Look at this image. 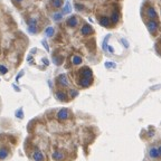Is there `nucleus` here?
<instances>
[{"instance_id": "nucleus-1", "label": "nucleus", "mask_w": 161, "mask_h": 161, "mask_svg": "<svg viewBox=\"0 0 161 161\" xmlns=\"http://www.w3.org/2000/svg\"><path fill=\"white\" fill-rule=\"evenodd\" d=\"M160 150H161L160 147L159 148L152 147L149 150V157L152 158V159H159V158H160Z\"/></svg>"}, {"instance_id": "nucleus-2", "label": "nucleus", "mask_w": 161, "mask_h": 161, "mask_svg": "<svg viewBox=\"0 0 161 161\" xmlns=\"http://www.w3.org/2000/svg\"><path fill=\"white\" fill-rule=\"evenodd\" d=\"M57 117H58V120H61V121L67 120L69 117V111L67 109H62L59 112L57 113Z\"/></svg>"}, {"instance_id": "nucleus-3", "label": "nucleus", "mask_w": 161, "mask_h": 161, "mask_svg": "<svg viewBox=\"0 0 161 161\" xmlns=\"http://www.w3.org/2000/svg\"><path fill=\"white\" fill-rule=\"evenodd\" d=\"M147 27L150 33H154L158 29V24H157V21H154V20H150L147 23Z\"/></svg>"}, {"instance_id": "nucleus-4", "label": "nucleus", "mask_w": 161, "mask_h": 161, "mask_svg": "<svg viewBox=\"0 0 161 161\" xmlns=\"http://www.w3.org/2000/svg\"><path fill=\"white\" fill-rule=\"evenodd\" d=\"M58 83H59V85H62V86H68V79H67V77H66V75L65 74H62V75H59L58 76Z\"/></svg>"}, {"instance_id": "nucleus-5", "label": "nucleus", "mask_w": 161, "mask_h": 161, "mask_svg": "<svg viewBox=\"0 0 161 161\" xmlns=\"http://www.w3.org/2000/svg\"><path fill=\"white\" fill-rule=\"evenodd\" d=\"M80 74H82L83 78H92V71L88 67H84L80 71Z\"/></svg>"}, {"instance_id": "nucleus-6", "label": "nucleus", "mask_w": 161, "mask_h": 161, "mask_svg": "<svg viewBox=\"0 0 161 161\" xmlns=\"http://www.w3.org/2000/svg\"><path fill=\"white\" fill-rule=\"evenodd\" d=\"M33 159L35 161H44L45 157L40 151H35V152L33 153Z\"/></svg>"}, {"instance_id": "nucleus-7", "label": "nucleus", "mask_w": 161, "mask_h": 161, "mask_svg": "<svg viewBox=\"0 0 161 161\" xmlns=\"http://www.w3.org/2000/svg\"><path fill=\"white\" fill-rule=\"evenodd\" d=\"M52 158L56 161H62V160H64L65 157H64L63 152H61V151H55V152L52 154Z\"/></svg>"}, {"instance_id": "nucleus-8", "label": "nucleus", "mask_w": 161, "mask_h": 161, "mask_svg": "<svg viewBox=\"0 0 161 161\" xmlns=\"http://www.w3.org/2000/svg\"><path fill=\"white\" fill-rule=\"evenodd\" d=\"M9 156V151L7 148H0V160L7 159Z\"/></svg>"}, {"instance_id": "nucleus-9", "label": "nucleus", "mask_w": 161, "mask_h": 161, "mask_svg": "<svg viewBox=\"0 0 161 161\" xmlns=\"http://www.w3.org/2000/svg\"><path fill=\"white\" fill-rule=\"evenodd\" d=\"M92 83V78H80L79 80V85L82 86V87H88L89 85H91Z\"/></svg>"}, {"instance_id": "nucleus-10", "label": "nucleus", "mask_w": 161, "mask_h": 161, "mask_svg": "<svg viewBox=\"0 0 161 161\" xmlns=\"http://www.w3.org/2000/svg\"><path fill=\"white\" fill-rule=\"evenodd\" d=\"M80 33H82L83 35H88V34L92 33V27L89 26V25H84L83 28L80 29Z\"/></svg>"}, {"instance_id": "nucleus-11", "label": "nucleus", "mask_w": 161, "mask_h": 161, "mask_svg": "<svg viewBox=\"0 0 161 161\" xmlns=\"http://www.w3.org/2000/svg\"><path fill=\"white\" fill-rule=\"evenodd\" d=\"M77 18L76 17H71V18H68V20H67V25H68L69 27H76L77 26Z\"/></svg>"}, {"instance_id": "nucleus-12", "label": "nucleus", "mask_w": 161, "mask_h": 161, "mask_svg": "<svg viewBox=\"0 0 161 161\" xmlns=\"http://www.w3.org/2000/svg\"><path fill=\"white\" fill-rule=\"evenodd\" d=\"M56 98L58 101H66L67 100L66 94L63 92H56Z\"/></svg>"}, {"instance_id": "nucleus-13", "label": "nucleus", "mask_w": 161, "mask_h": 161, "mask_svg": "<svg viewBox=\"0 0 161 161\" xmlns=\"http://www.w3.org/2000/svg\"><path fill=\"white\" fill-rule=\"evenodd\" d=\"M148 16H149L150 18H152V19H154V18L158 17V15H157V12L153 8H149L148 9Z\"/></svg>"}, {"instance_id": "nucleus-14", "label": "nucleus", "mask_w": 161, "mask_h": 161, "mask_svg": "<svg viewBox=\"0 0 161 161\" xmlns=\"http://www.w3.org/2000/svg\"><path fill=\"white\" fill-rule=\"evenodd\" d=\"M100 24L102 25V26H104V27H107L110 25V19L107 17H102L100 19Z\"/></svg>"}, {"instance_id": "nucleus-15", "label": "nucleus", "mask_w": 161, "mask_h": 161, "mask_svg": "<svg viewBox=\"0 0 161 161\" xmlns=\"http://www.w3.org/2000/svg\"><path fill=\"white\" fill-rule=\"evenodd\" d=\"M72 63L74 65H79L80 63H82V58H80L79 56H77V55H75V56L72 57Z\"/></svg>"}, {"instance_id": "nucleus-16", "label": "nucleus", "mask_w": 161, "mask_h": 161, "mask_svg": "<svg viewBox=\"0 0 161 161\" xmlns=\"http://www.w3.org/2000/svg\"><path fill=\"white\" fill-rule=\"evenodd\" d=\"M45 35L47 37H52L54 35V28H53V27H48V28L45 30Z\"/></svg>"}, {"instance_id": "nucleus-17", "label": "nucleus", "mask_w": 161, "mask_h": 161, "mask_svg": "<svg viewBox=\"0 0 161 161\" xmlns=\"http://www.w3.org/2000/svg\"><path fill=\"white\" fill-rule=\"evenodd\" d=\"M28 32L32 34H36L37 33V27L36 25H28Z\"/></svg>"}, {"instance_id": "nucleus-18", "label": "nucleus", "mask_w": 161, "mask_h": 161, "mask_svg": "<svg viewBox=\"0 0 161 161\" xmlns=\"http://www.w3.org/2000/svg\"><path fill=\"white\" fill-rule=\"evenodd\" d=\"M53 5H54V7L56 8H59L62 5H63V0H52Z\"/></svg>"}, {"instance_id": "nucleus-19", "label": "nucleus", "mask_w": 161, "mask_h": 161, "mask_svg": "<svg viewBox=\"0 0 161 161\" xmlns=\"http://www.w3.org/2000/svg\"><path fill=\"white\" fill-rule=\"evenodd\" d=\"M105 67H106V68H115L116 64L112 63V62H106V63H105Z\"/></svg>"}, {"instance_id": "nucleus-20", "label": "nucleus", "mask_w": 161, "mask_h": 161, "mask_svg": "<svg viewBox=\"0 0 161 161\" xmlns=\"http://www.w3.org/2000/svg\"><path fill=\"white\" fill-rule=\"evenodd\" d=\"M16 116L18 117V119H20V120H23L24 119V111H23V109H19L16 112Z\"/></svg>"}, {"instance_id": "nucleus-21", "label": "nucleus", "mask_w": 161, "mask_h": 161, "mask_svg": "<svg viewBox=\"0 0 161 161\" xmlns=\"http://www.w3.org/2000/svg\"><path fill=\"white\" fill-rule=\"evenodd\" d=\"M69 11H71V9H69V2L67 1L66 2V6H65L64 9H63V14H62V15H66V14H68Z\"/></svg>"}, {"instance_id": "nucleus-22", "label": "nucleus", "mask_w": 161, "mask_h": 161, "mask_svg": "<svg viewBox=\"0 0 161 161\" xmlns=\"http://www.w3.org/2000/svg\"><path fill=\"white\" fill-rule=\"evenodd\" d=\"M111 20H112V23H117V20H119V15L116 14V12H113L112 14V17H111Z\"/></svg>"}, {"instance_id": "nucleus-23", "label": "nucleus", "mask_w": 161, "mask_h": 161, "mask_svg": "<svg viewBox=\"0 0 161 161\" xmlns=\"http://www.w3.org/2000/svg\"><path fill=\"white\" fill-rule=\"evenodd\" d=\"M8 73V68L5 65H0V74H7Z\"/></svg>"}, {"instance_id": "nucleus-24", "label": "nucleus", "mask_w": 161, "mask_h": 161, "mask_svg": "<svg viewBox=\"0 0 161 161\" xmlns=\"http://www.w3.org/2000/svg\"><path fill=\"white\" fill-rule=\"evenodd\" d=\"M53 61H54V63L56 64V65H61V63H62V58L61 57H53Z\"/></svg>"}, {"instance_id": "nucleus-25", "label": "nucleus", "mask_w": 161, "mask_h": 161, "mask_svg": "<svg viewBox=\"0 0 161 161\" xmlns=\"http://www.w3.org/2000/svg\"><path fill=\"white\" fill-rule=\"evenodd\" d=\"M69 95H71L72 97H75V96H77V95H78V92L75 91V89H71V91H69Z\"/></svg>"}, {"instance_id": "nucleus-26", "label": "nucleus", "mask_w": 161, "mask_h": 161, "mask_svg": "<svg viewBox=\"0 0 161 161\" xmlns=\"http://www.w3.org/2000/svg\"><path fill=\"white\" fill-rule=\"evenodd\" d=\"M62 17H63V15L62 14H55L54 16H53V18H54V20H61Z\"/></svg>"}, {"instance_id": "nucleus-27", "label": "nucleus", "mask_w": 161, "mask_h": 161, "mask_svg": "<svg viewBox=\"0 0 161 161\" xmlns=\"http://www.w3.org/2000/svg\"><path fill=\"white\" fill-rule=\"evenodd\" d=\"M75 8L77 9V10H83V9H84V6H82V5H79V4H76L75 5Z\"/></svg>"}, {"instance_id": "nucleus-28", "label": "nucleus", "mask_w": 161, "mask_h": 161, "mask_svg": "<svg viewBox=\"0 0 161 161\" xmlns=\"http://www.w3.org/2000/svg\"><path fill=\"white\" fill-rule=\"evenodd\" d=\"M121 42H122V44H123V45H124V46H125V47H126V48H128V47H129V43H128V42H126V40H125V39H121Z\"/></svg>"}, {"instance_id": "nucleus-29", "label": "nucleus", "mask_w": 161, "mask_h": 161, "mask_svg": "<svg viewBox=\"0 0 161 161\" xmlns=\"http://www.w3.org/2000/svg\"><path fill=\"white\" fill-rule=\"evenodd\" d=\"M43 45H44V47L46 48V51H49V47H48L47 43H46V42H45V40H43Z\"/></svg>"}, {"instance_id": "nucleus-30", "label": "nucleus", "mask_w": 161, "mask_h": 161, "mask_svg": "<svg viewBox=\"0 0 161 161\" xmlns=\"http://www.w3.org/2000/svg\"><path fill=\"white\" fill-rule=\"evenodd\" d=\"M106 49H109V52H110V53H114V49H113V47H112V46H110V45H107Z\"/></svg>"}, {"instance_id": "nucleus-31", "label": "nucleus", "mask_w": 161, "mask_h": 161, "mask_svg": "<svg viewBox=\"0 0 161 161\" xmlns=\"http://www.w3.org/2000/svg\"><path fill=\"white\" fill-rule=\"evenodd\" d=\"M23 75H24V72H23V71H21V72H20V74H19V75H17V77H16L17 82H18V80H19V78H20V77H21V76H23Z\"/></svg>"}, {"instance_id": "nucleus-32", "label": "nucleus", "mask_w": 161, "mask_h": 161, "mask_svg": "<svg viewBox=\"0 0 161 161\" xmlns=\"http://www.w3.org/2000/svg\"><path fill=\"white\" fill-rule=\"evenodd\" d=\"M43 63H44L45 65H49V62H48L47 58H43Z\"/></svg>"}, {"instance_id": "nucleus-33", "label": "nucleus", "mask_w": 161, "mask_h": 161, "mask_svg": "<svg viewBox=\"0 0 161 161\" xmlns=\"http://www.w3.org/2000/svg\"><path fill=\"white\" fill-rule=\"evenodd\" d=\"M27 59H28V62H29L30 64L33 63V62H32V61H33V57H32V56H28V58H27Z\"/></svg>"}, {"instance_id": "nucleus-34", "label": "nucleus", "mask_w": 161, "mask_h": 161, "mask_svg": "<svg viewBox=\"0 0 161 161\" xmlns=\"http://www.w3.org/2000/svg\"><path fill=\"white\" fill-rule=\"evenodd\" d=\"M16 1H23V0H16Z\"/></svg>"}]
</instances>
